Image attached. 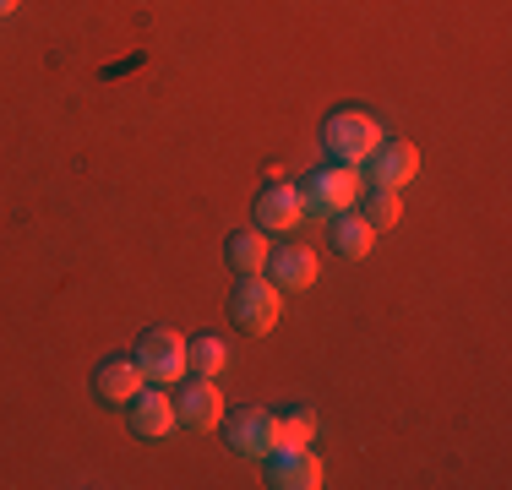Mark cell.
Here are the masks:
<instances>
[{"label": "cell", "mask_w": 512, "mask_h": 490, "mask_svg": "<svg viewBox=\"0 0 512 490\" xmlns=\"http://www.w3.org/2000/svg\"><path fill=\"white\" fill-rule=\"evenodd\" d=\"M382 126H376L365 109H338V115H327V126H322V147L333 153V164H355L365 169L371 164V153L382 147Z\"/></svg>", "instance_id": "obj_1"}, {"label": "cell", "mask_w": 512, "mask_h": 490, "mask_svg": "<svg viewBox=\"0 0 512 490\" xmlns=\"http://www.w3.org/2000/svg\"><path fill=\"white\" fill-rule=\"evenodd\" d=\"M365 196V175L355 164H327L306 175V191H300V202H306V213H322V218H338L349 213V207H360Z\"/></svg>", "instance_id": "obj_2"}, {"label": "cell", "mask_w": 512, "mask_h": 490, "mask_svg": "<svg viewBox=\"0 0 512 490\" xmlns=\"http://www.w3.org/2000/svg\"><path fill=\"white\" fill-rule=\"evenodd\" d=\"M229 311H235L240 333L262 338V333H273L278 316H284V289H278L273 278L251 273V278H240V289H235V300H229Z\"/></svg>", "instance_id": "obj_3"}, {"label": "cell", "mask_w": 512, "mask_h": 490, "mask_svg": "<svg viewBox=\"0 0 512 490\" xmlns=\"http://www.w3.org/2000/svg\"><path fill=\"white\" fill-rule=\"evenodd\" d=\"M137 371H142V382H158V387L186 382V371H191V360H186V338L169 333V327H153V333L137 343Z\"/></svg>", "instance_id": "obj_4"}, {"label": "cell", "mask_w": 512, "mask_h": 490, "mask_svg": "<svg viewBox=\"0 0 512 490\" xmlns=\"http://www.w3.org/2000/svg\"><path fill=\"white\" fill-rule=\"evenodd\" d=\"M175 420L191 425V431H218V420H224V392H218V376L175 382Z\"/></svg>", "instance_id": "obj_5"}, {"label": "cell", "mask_w": 512, "mask_h": 490, "mask_svg": "<svg viewBox=\"0 0 512 490\" xmlns=\"http://www.w3.org/2000/svg\"><path fill=\"white\" fill-rule=\"evenodd\" d=\"M300 218H306V202H300V186H289V180H273L256 196V229L262 235H289V229H300Z\"/></svg>", "instance_id": "obj_6"}, {"label": "cell", "mask_w": 512, "mask_h": 490, "mask_svg": "<svg viewBox=\"0 0 512 490\" xmlns=\"http://www.w3.org/2000/svg\"><path fill=\"white\" fill-rule=\"evenodd\" d=\"M224 436L240 458H273L278 452V436H273V414L267 409H240L224 420Z\"/></svg>", "instance_id": "obj_7"}, {"label": "cell", "mask_w": 512, "mask_h": 490, "mask_svg": "<svg viewBox=\"0 0 512 490\" xmlns=\"http://www.w3.org/2000/svg\"><path fill=\"white\" fill-rule=\"evenodd\" d=\"M267 463H273L267 485H278V490H316L322 485V458L311 447H278Z\"/></svg>", "instance_id": "obj_8"}, {"label": "cell", "mask_w": 512, "mask_h": 490, "mask_svg": "<svg viewBox=\"0 0 512 490\" xmlns=\"http://www.w3.org/2000/svg\"><path fill=\"white\" fill-rule=\"evenodd\" d=\"M414 175H420V147L414 142H382L371 153V180L382 191H404Z\"/></svg>", "instance_id": "obj_9"}, {"label": "cell", "mask_w": 512, "mask_h": 490, "mask_svg": "<svg viewBox=\"0 0 512 490\" xmlns=\"http://www.w3.org/2000/svg\"><path fill=\"white\" fill-rule=\"evenodd\" d=\"M267 278L278 289H311L322 278V262H316V251H306V245H284V251L267 256Z\"/></svg>", "instance_id": "obj_10"}, {"label": "cell", "mask_w": 512, "mask_h": 490, "mask_svg": "<svg viewBox=\"0 0 512 490\" xmlns=\"http://www.w3.org/2000/svg\"><path fill=\"white\" fill-rule=\"evenodd\" d=\"M126 409H131V431L142 441H164L175 431V398H169V392H137Z\"/></svg>", "instance_id": "obj_11"}, {"label": "cell", "mask_w": 512, "mask_h": 490, "mask_svg": "<svg viewBox=\"0 0 512 490\" xmlns=\"http://www.w3.org/2000/svg\"><path fill=\"white\" fill-rule=\"evenodd\" d=\"M142 387L148 382H142L137 360H104L99 371H93V392H99L104 403H131Z\"/></svg>", "instance_id": "obj_12"}, {"label": "cell", "mask_w": 512, "mask_h": 490, "mask_svg": "<svg viewBox=\"0 0 512 490\" xmlns=\"http://www.w3.org/2000/svg\"><path fill=\"white\" fill-rule=\"evenodd\" d=\"M267 256H273V245H267L262 229H240V235H229V267H235L240 278L267 273Z\"/></svg>", "instance_id": "obj_13"}, {"label": "cell", "mask_w": 512, "mask_h": 490, "mask_svg": "<svg viewBox=\"0 0 512 490\" xmlns=\"http://www.w3.org/2000/svg\"><path fill=\"white\" fill-rule=\"evenodd\" d=\"M333 245L349 256V262H360V256H371V245H376V229L365 224V218L355 213V207H349V213H338V218H333Z\"/></svg>", "instance_id": "obj_14"}, {"label": "cell", "mask_w": 512, "mask_h": 490, "mask_svg": "<svg viewBox=\"0 0 512 490\" xmlns=\"http://www.w3.org/2000/svg\"><path fill=\"white\" fill-rule=\"evenodd\" d=\"M355 213H360L365 224L376 229V235H382V229H393L398 218H404V196H398V191H382V186H376V191H365V196H360V207H355Z\"/></svg>", "instance_id": "obj_15"}, {"label": "cell", "mask_w": 512, "mask_h": 490, "mask_svg": "<svg viewBox=\"0 0 512 490\" xmlns=\"http://www.w3.org/2000/svg\"><path fill=\"white\" fill-rule=\"evenodd\" d=\"M186 360H191V371H197V376H218V371L229 365V343L218 338V333L191 338V343H186Z\"/></svg>", "instance_id": "obj_16"}, {"label": "cell", "mask_w": 512, "mask_h": 490, "mask_svg": "<svg viewBox=\"0 0 512 490\" xmlns=\"http://www.w3.org/2000/svg\"><path fill=\"white\" fill-rule=\"evenodd\" d=\"M273 436H278V447H311V436H316V414H311V409L273 414Z\"/></svg>", "instance_id": "obj_17"}, {"label": "cell", "mask_w": 512, "mask_h": 490, "mask_svg": "<svg viewBox=\"0 0 512 490\" xmlns=\"http://www.w3.org/2000/svg\"><path fill=\"white\" fill-rule=\"evenodd\" d=\"M22 6V0H0V17H11V11H17Z\"/></svg>", "instance_id": "obj_18"}]
</instances>
